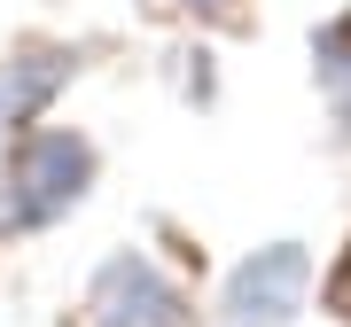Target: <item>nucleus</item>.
<instances>
[{
    "label": "nucleus",
    "instance_id": "obj_6",
    "mask_svg": "<svg viewBox=\"0 0 351 327\" xmlns=\"http://www.w3.org/2000/svg\"><path fill=\"white\" fill-rule=\"evenodd\" d=\"M172 63H180V70H172V78H180V94L211 109V101H219V55H211V47H180Z\"/></svg>",
    "mask_w": 351,
    "mask_h": 327
},
{
    "label": "nucleus",
    "instance_id": "obj_4",
    "mask_svg": "<svg viewBox=\"0 0 351 327\" xmlns=\"http://www.w3.org/2000/svg\"><path fill=\"white\" fill-rule=\"evenodd\" d=\"M71 78H78V47L71 39H24V47H8L0 55V133L8 140L32 133L71 94Z\"/></svg>",
    "mask_w": 351,
    "mask_h": 327
},
{
    "label": "nucleus",
    "instance_id": "obj_7",
    "mask_svg": "<svg viewBox=\"0 0 351 327\" xmlns=\"http://www.w3.org/2000/svg\"><path fill=\"white\" fill-rule=\"evenodd\" d=\"M320 304H328L336 319H351V250H343L336 265H328V280H320Z\"/></svg>",
    "mask_w": 351,
    "mask_h": 327
},
{
    "label": "nucleus",
    "instance_id": "obj_1",
    "mask_svg": "<svg viewBox=\"0 0 351 327\" xmlns=\"http://www.w3.org/2000/svg\"><path fill=\"white\" fill-rule=\"evenodd\" d=\"M101 179V148L78 125H32L8 140L0 156V234L8 241H32V234H55L63 218L86 211Z\"/></svg>",
    "mask_w": 351,
    "mask_h": 327
},
{
    "label": "nucleus",
    "instance_id": "obj_5",
    "mask_svg": "<svg viewBox=\"0 0 351 327\" xmlns=\"http://www.w3.org/2000/svg\"><path fill=\"white\" fill-rule=\"evenodd\" d=\"M304 47H313V78H320L328 94H336V86H351V8H336V16H320Z\"/></svg>",
    "mask_w": 351,
    "mask_h": 327
},
{
    "label": "nucleus",
    "instance_id": "obj_8",
    "mask_svg": "<svg viewBox=\"0 0 351 327\" xmlns=\"http://www.w3.org/2000/svg\"><path fill=\"white\" fill-rule=\"evenodd\" d=\"M180 16H195V24H234L242 16V0H172Z\"/></svg>",
    "mask_w": 351,
    "mask_h": 327
},
{
    "label": "nucleus",
    "instance_id": "obj_2",
    "mask_svg": "<svg viewBox=\"0 0 351 327\" xmlns=\"http://www.w3.org/2000/svg\"><path fill=\"white\" fill-rule=\"evenodd\" d=\"M313 289H320L313 241H297V234L258 241L219 280V327H297L313 312Z\"/></svg>",
    "mask_w": 351,
    "mask_h": 327
},
{
    "label": "nucleus",
    "instance_id": "obj_9",
    "mask_svg": "<svg viewBox=\"0 0 351 327\" xmlns=\"http://www.w3.org/2000/svg\"><path fill=\"white\" fill-rule=\"evenodd\" d=\"M328 117H336V148H351V86L328 94Z\"/></svg>",
    "mask_w": 351,
    "mask_h": 327
},
{
    "label": "nucleus",
    "instance_id": "obj_3",
    "mask_svg": "<svg viewBox=\"0 0 351 327\" xmlns=\"http://www.w3.org/2000/svg\"><path fill=\"white\" fill-rule=\"evenodd\" d=\"M86 327H195V296L156 250H110L86 280Z\"/></svg>",
    "mask_w": 351,
    "mask_h": 327
}]
</instances>
